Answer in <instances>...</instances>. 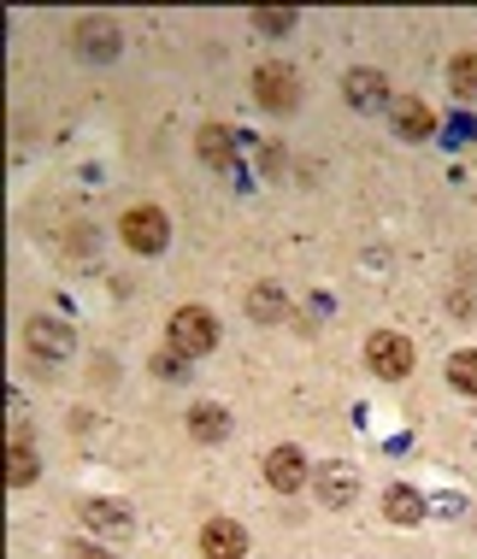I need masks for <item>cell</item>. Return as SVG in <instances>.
<instances>
[{"label": "cell", "instance_id": "7c38bea8", "mask_svg": "<svg viewBox=\"0 0 477 559\" xmlns=\"http://www.w3.org/2000/svg\"><path fill=\"white\" fill-rule=\"evenodd\" d=\"M390 118H395V130L407 135V142H425V135L437 130L430 107H425V100H413V95H395V100H390Z\"/></svg>", "mask_w": 477, "mask_h": 559}, {"label": "cell", "instance_id": "d6986e66", "mask_svg": "<svg viewBox=\"0 0 477 559\" xmlns=\"http://www.w3.org/2000/svg\"><path fill=\"white\" fill-rule=\"evenodd\" d=\"M449 88L460 100H477V53H454V66H449Z\"/></svg>", "mask_w": 477, "mask_h": 559}, {"label": "cell", "instance_id": "ffe728a7", "mask_svg": "<svg viewBox=\"0 0 477 559\" xmlns=\"http://www.w3.org/2000/svg\"><path fill=\"white\" fill-rule=\"evenodd\" d=\"M253 29H265V36H283V29H295V12H283V7H260V12H253Z\"/></svg>", "mask_w": 477, "mask_h": 559}, {"label": "cell", "instance_id": "9c48e42d", "mask_svg": "<svg viewBox=\"0 0 477 559\" xmlns=\"http://www.w3.org/2000/svg\"><path fill=\"white\" fill-rule=\"evenodd\" d=\"M248 554V531L236 519H206L201 531V559H242Z\"/></svg>", "mask_w": 477, "mask_h": 559}, {"label": "cell", "instance_id": "277c9868", "mask_svg": "<svg viewBox=\"0 0 477 559\" xmlns=\"http://www.w3.org/2000/svg\"><path fill=\"white\" fill-rule=\"evenodd\" d=\"M71 41H77V53L88 59V66H107V59H118V48H124L118 24H112V19H100V12H88V19L71 24Z\"/></svg>", "mask_w": 477, "mask_h": 559}, {"label": "cell", "instance_id": "4fadbf2b", "mask_svg": "<svg viewBox=\"0 0 477 559\" xmlns=\"http://www.w3.org/2000/svg\"><path fill=\"white\" fill-rule=\"evenodd\" d=\"M195 154L213 165V171H230V165H236V135L225 124H201L195 130Z\"/></svg>", "mask_w": 477, "mask_h": 559}, {"label": "cell", "instance_id": "5b68a950", "mask_svg": "<svg viewBox=\"0 0 477 559\" xmlns=\"http://www.w3.org/2000/svg\"><path fill=\"white\" fill-rule=\"evenodd\" d=\"M24 347H29V359L36 366H48V359H71V347H77V336H71V324L65 319H29L24 324Z\"/></svg>", "mask_w": 477, "mask_h": 559}, {"label": "cell", "instance_id": "5bb4252c", "mask_svg": "<svg viewBox=\"0 0 477 559\" xmlns=\"http://www.w3.org/2000/svg\"><path fill=\"white\" fill-rule=\"evenodd\" d=\"M383 512H390V524H401V531H413V524H419L430 507H425V495H419V489H407V483H395V489L383 495Z\"/></svg>", "mask_w": 477, "mask_h": 559}, {"label": "cell", "instance_id": "3957f363", "mask_svg": "<svg viewBox=\"0 0 477 559\" xmlns=\"http://www.w3.org/2000/svg\"><path fill=\"white\" fill-rule=\"evenodd\" d=\"M253 100H260L265 112H295L301 107V78H295L289 66H277V59H265V66L253 71Z\"/></svg>", "mask_w": 477, "mask_h": 559}, {"label": "cell", "instance_id": "9a60e30c", "mask_svg": "<svg viewBox=\"0 0 477 559\" xmlns=\"http://www.w3.org/2000/svg\"><path fill=\"white\" fill-rule=\"evenodd\" d=\"M189 436H195V442H225V436H230V413H225V406H213V401L195 406V413H189Z\"/></svg>", "mask_w": 477, "mask_h": 559}, {"label": "cell", "instance_id": "44dd1931", "mask_svg": "<svg viewBox=\"0 0 477 559\" xmlns=\"http://www.w3.org/2000/svg\"><path fill=\"white\" fill-rule=\"evenodd\" d=\"M183 366H189V359L177 354V347H166V354H154V371H159V377H183Z\"/></svg>", "mask_w": 477, "mask_h": 559}, {"label": "cell", "instance_id": "8992f818", "mask_svg": "<svg viewBox=\"0 0 477 559\" xmlns=\"http://www.w3.org/2000/svg\"><path fill=\"white\" fill-rule=\"evenodd\" d=\"M366 366L378 377H407L413 371V342L395 336V330H378V336H366Z\"/></svg>", "mask_w": 477, "mask_h": 559}, {"label": "cell", "instance_id": "ac0fdd59", "mask_svg": "<svg viewBox=\"0 0 477 559\" xmlns=\"http://www.w3.org/2000/svg\"><path fill=\"white\" fill-rule=\"evenodd\" d=\"M449 383L460 389V395L477 401V347H460V354L449 359Z\"/></svg>", "mask_w": 477, "mask_h": 559}, {"label": "cell", "instance_id": "e0dca14e", "mask_svg": "<svg viewBox=\"0 0 477 559\" xmlns=\"http://www.w3.org/2000/svg\"><path fill=\"white\" fill-rule=\"evenodd\" d=\"M36 453H29V442H7V483L12 489H24V483H36Z\"/></svg>", "mask_w": 477, "mask_h": 559}, {"label": "cell", "instance_id": "7a4b0ae2", "mask_svg": "<svg viewBox=\"0 0 477 559\" xmlns=\"http://www.w3.org/2000/svg\"><path fill=\"white\" fill-rule=\"evenodd\" d=\"M118 236H124V248L130 253H166V241H171V224H166V213L159 206H130L124 218H118Z\"/></svg>", "mask_w": 477, "mask_h": 559}, {"label": "cell", "instance_id": "30bf717a", "mask_svg": "<svg viewBox=\"0 0 477 559\" xmlns=\"http://www.w3.org/2000/svg\"><path fill=\"white\" fill-rule=\"evenodd\" d=\"M342 95H348V107H360V112H383L390 107V83H383V71H348L342 78Z\"/></svg>", "mask_w": 477, "mask_h": 559}, {"label": "cell", "instance_id": "52a82bcc", "mask_svg": "<svg viewBox=\"0 0 477 559\" xmlns=\"http://www.w3.org/2000/svg\"><path fill=\"white\" fill-rule=\"evenodd\" d=\"M312 489H319L324 507H354V501H360V472H354L348 460H331V465L312 472Z\"/></svg>", "mask_w": 477, "mask_h": 559}, {"label": "cell", "instance_id": "ba28073f", "mask_svg": "<svg viewBox=\"0 0 477 559\" xmlns=\"http://www.w3.org/2000/svg\"><path fill=\"white\" fill-rule=\"evenodd\" d=\"M307 477H312V465H307V453L295 448V442H283V448L265 453V483H272L277 495H295Z\"/></svg>", "mask_w": 477, "mask_h": 559}, {"label": "cell", "instance_id": "6da1fadb", "mask_svg": "<svg viewBox=\"0 0 477 559\" xmlns=\"http://www.w3.org/2000/svg\"><path fill=\"white\" fill-rule=\"evenodd\" d=\"M171 347L183 359H201V354H213L218 347V319L206 307H177L171 312Z\"/></svg>", "mask_w": 477, "mask_h": 559}, {"label": "cell", "instance_id": "2e32d148", "mask_svg": "<svg viewBox=\"0 0 477 559\" xmlns=\"http://www.w3.org/2000/svg\"><path fill=\"white\" fill-rule=\"evenodd\" d=\"M83 524L88 531H107V536H130V512L118 501H88L83 507Z\"/></svg>", "mask_w": 477, "mask_h": 559}, {"label": "cell", "instance_id": "8fae6325", "mask_svg": "<svg viewBox=\"0 0 477 559\" xmlns=\"http://www.w3.org/2000/svg\"><path fill=\"white\" fill-rule=\"evenodd\" d=\"M248 319L253 324H289V295L277 283H253L248 289Z\"/></svg>", "mask_w": 477, "mask_h": 559}]
</instances>
